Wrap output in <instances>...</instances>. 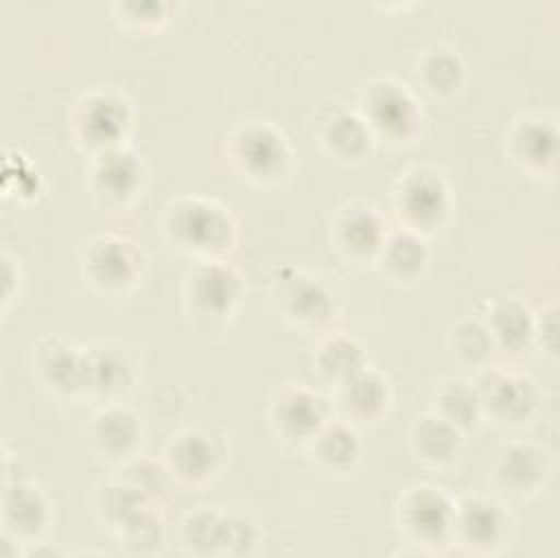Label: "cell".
Masks as SVG:
<instances>
[{
	"label": "cell",
	"mask_w": 560,
	"mask_h": 558,
	"mask_svg": "<svg viewBox=\"0 0 560 558\" xmlns=\"http://www.w3.org/2000/svg\"><path fill=\"white\" fill-rule=\"evenodd\" d=\"M164 232L184 252L219 258V254L232 247L236 223L232 212L214 199L179 197L166 208Z\"/></svg>",
	"instance_id": "obj_1"
},
{
	"label": "cell",
	"mask_w": 560,
	"mask_h": 558,
	"mask_svg": "<svg viewBox=\"0 0 560 558\" xmlns=\"http://www.w3.org/2000/svg\"><path fill=\"white\" fill-rule=\"evenodd\" d=\"M131 105L118 90L94 88L77 98L70 112V129L77 142L94 153L122 144L131 127Z\"/></svg>",
	"instance_id": "obj_2"
},
{
	"label": "cell",
	"mask_w": 560,
	"mask_h": 558,
	"mask_svg": "<svg viewBox=\"0 0 560 558\" xmlns=\"http://www.w3.org/2000/svg\"><path fill=\"white\" fill-rule=\"evenodd\" d=\"M228 155L241 175L254 182L278 179L291 160L287 138L267 120H245L228 136Z\"/></svg>",
	"instance_id": "obj_3"
},
{
	"label": "cell",
	"mask_w": 560,
	"mask_h": 558,
	"mask_svg": "<svg viewBox=\"0 0 560 558\" xmlns=\"http://www.w3.org/2000/svg\"><path fill=\"white\" fill-rule=\"evenodd\" d=\"M394 208L402 228L429 232L442 225L451 212V190L442 173L431 166L405 171L394 190Z\"/></svg>",
	"instance_id": "obj_4"
},
{
	"label": "cell",
	"mask_w": 560,
	"mask_h": 558,
	"mask_svg": "<svg viewBox=\"0 0 560 558\" xmlns=\"http://www.w3.org/2000/svg\"><path fill=\"white\" fill-rule=\"evenodd\" d=\"M361 116L372 136L405 142L418 131L422 107L407 85L394 79H376L361 94Z\"/></svg>",
	"instance_id": "obj_5"
},
{
	"label": "cell",
	"mask_w": 560,
	"mask_h": 558,
	"mask_svg": "<svg viewBox=\"0 0 560 558\" xmlns=\"http://www.w3.org/2000/svg\"><path fill=\"white\" fill-rule=\"evenodd\" d=\"M142 249L127 236L98 234L85 247L81 256V269L85 280L107 293L129 289L142 274Z\"/></svg>",
	"instance_id": "obj_6"
},
{
	"label": "cell",
	"mask_w": 560,
	"mask_h": 558,
	"mask_svg": "<svg viewBox=\"0 0 560 558\" xmlns=\"http://www.w3.org/2000/svg\"><path fill=\"white\" fill-rule=\"evenodd\" d=\"M455 503L435 486H411L400 495L398 521L411 540L422 545H438L451 538Z\"/></svg>",
	"instance_id": "obj_7"
},
{
	"label": "cell",
	"mask_w": 560,
	"mask_h": 558,
	"mask_svg": "<svg viewBox=\"0 0 560 558\" xmlns=\"http://www.w3.org/2000/svg\"><path fill=\"white\" fill-rule=\"evenodd\" d=\"M243 293L241 274L221 258H201L186 278V300L208 317L232 313Z\"/></svg>",
	"instance_id": "obj_8"
},
{
	"label": "cell",
	"mask_w": 560,
	"mask_h": 558,
	"mask_svg": "<svg viewBox=\"0 0 560 558\" xmlns=\"http://www.w3.org/2000/svg\"><path fill=\"white\" fill-rule=\"evenodd\" d=\"M477 390L481 398V411L492 416L497 422H523L536 409V385L521 372L508 368H488L477 383Z\"/></svg>",
	"instance_id": "obj_9"
},
{
	"label": "cell",
	"mask_w": 560,
	"mask_h": 558,
	"mask_svg": "<svg viewBox=\"0 0 560 558\" xmlns=\"http://www.w3.org/2000/svg\"><path fill=\"white\" fill-rule=\"evenodd\" d=\"M88 182L92 195L107 204H127L142 184V162L125 144L98 151L92 155Z\"/></svg>",
	"instance_id": "obj_10"
},
{
	"label": "cell",
	"mask_w": 560,
	"mask_h": 558,
	"mask_svg": "<svg viewBox=\"0 0 560 558\" xmlns=\"http://www.w3.org/2000/svg\"><path fill=\"white\" fill-rule=\"evenodd\" d=\"M2 534L28 545L37 543L50 523L46 495L24 477L4 479L2 488Z\"/></svg>",
	"instance_id": "obj_11"
},
{
	"label": "cell",
	"mask_w": 560,
	"mask_h": 558,
	"mask_svg": "<svg viewBox=\"0 0 560 558\" xmlns=\"http://www.w3.org/2000/svg\"><path fill=\"white\" fill-rule=\"evenodd\" d=\"M510 516L501 503L488 497H464L455 503L451 538L468 549H492L508 536Z\"/></svg>",
	"instance_id": "obj_12"
},
{
	"label": "cell",
	"mask_w": 560,
	"mask_h": 558,
	"mask_svg": "<svg viewBox=\"0 0 560 558\" xmlns=\"http://www.w3.org/2000/svg\"><path fill=\"white\" fill-rule=\"evenodd\" d=\"M33 365L39 381L57 394L88 392V357L85 350L66 344L59 337L42 339L33 350Z\"/></svg>",
	"instance_id": "obj_13"
},
{
	"label": "cell",
	"mask_w": 560,
	"mask_h": 558,
	"mask_svg": "<svg viewBox=\"0 0 560 558\" xmlns=\"http://www.w3.org/2000/svg\"><path fill=\"white\" fill-rule=\"evenodd\" d=\"M387 232V223L376 208L365 204L341 208L332 221V241L350 260H376Z\"/></svg>",
	"instance_id": "obj_14"
},
{
	"label": "cell",
	"mask_w": 560,
	"mask_h": 558,
	"mask_svg": "<svg viewBox=\"0 0 560 558\" xmlns=\"http://www.w3.org/2000/svg\"><path fill=\"white\" fill-rule=\"evenodd\" d=\"M328 420V407L319 394L302 385L284 387L271 405L276 433L291 442H308Z\"/></svg>",
	"instance_id": "obj_15"
},
{
	"label": "cell",
	"mask_w": 560,
	"mask_h": 558,
	"mask_svg": "<svg viewBox=\"0 0 560 558\" xmlns=\"http://www.w3.org/2000/svg\"><path fill=\"white\" fill-rule=\"evenodd\" d=\"M184 540L199 551H245L254 543V525L234 514L197 510L184 519Z\"/></svg>",
	"instance_id": "obj_16"
},
{
	"label": "cell",
	"mask_w": 560,
	"mask_h": 558,
	"mask_svg": "<svg viewBox=\"0 0 560 558\" xmlns=\"http://www.w3.org/2000/svg\"><path fill=\"white\" fill-rule=\"evenodd\" d=\"M221 462V446L217 440L199 429L175 433L166 444V466L173 477L188 484L206 481Z\"/></svg>",
	"instance_id": "obj_17"
},
{
	"label": "cell",
	"mask_w": 560,
	"mask_h": 558,
	"mask_svg": "<svg viewBox=\"0 0 560 558\" xmlns=\"http://www.w3.org/2000/svg\"><path fill=\"white\" fill-rule=\"evenodd\" d=\"M547 473L545 453L529 442L505 444L492 462L494 484L510 495H527L536 490Z\"/></svg>",
	"instance_id": "obj_18"
},
{
	"label": "cell",
	"mask_w": 560,
	"mask_h": 558,
	"mask_svg": "<svg viewBox=\"0 0 560 558\" xmlns=\"http://www.w3.org/2000/svg\"><path fill=\"white\" fill-rule=\"evenodd\" d=\"M278 298L282 313L304 328H317L332 315V298L326 287L300 271L278 282Z\"/></svg>",
	"instance_id": "obj_19"
},
{
	"label": "cell",
	"mask_w": 560,
	"mask_h": 558,
	"mask_svg": "<svg viewBox=\"0 0 560 558\" xmlns=\"http://www.w3.org/2000/svg\"><path fill=\"white\" fill-rule=\"evenodd\" d=\"M142 435L138 416L125 405H105L90 422V440L94 449L112 460H125L133 453Z\"/></svg>",
	"instance_id": "obj_20"
},
{
	"label": "cell",
	"mask_w": 560,
	"mask_h": 558,
	"mask_svg": "<svg viewBox=\"0 0 560 558\" xmlns=\"http://www.w3.org/2000/svg\"><path fill=\"white\" fill-rule=\"evenodd\" d=\"M389 400V385L368 365L337 383V407L348 420H374Z\"/></svg>",
	"instance_id": "obj_21"
},
{
	"label": "cell",
	"mask_w": 560,
	"mask_h": 558,
	"mask_svg": "<svg viewBox=\"0 0 560 558\" xmlns=\"http://www.w3.org/2000/svg\"><path fill=\"white\" fill-rule=\"evenodd\" d=\"M319 138L332 155L341 160H357L370 151L374 136L361 114L343 107H330L319 120Z\"/></svg>",
	"instance_id": "obj_22"
},
{
	"label": "cell",
	"mask_w": 560,
	"mask_h": 558,
	"mask_svg": "<svg viewBox=\"0 0 560 558\" xmlns=\"http://www.w3.org/2000/svg\"><path fill=\"white\" fill-rule=\"evenodd\" d=\"M376 260L392 278L413 280L424 271L429 263V245L416 230H389Z\"/></svg>",
	"instance_id": "obj_23"
},
{
	"label": "cell",
	"mask_w": 560,
	"mask_h": 558,
	"mask_svg": "<svg viewBox=\"0 0 560 558\" xmlns=\"http://www.w3.org/2000/svg\"><path fill=\"white\" fill-rule=\"evenodd\" d=\"M556 125L542 118H523L510 131V153L527 168H545L556 158Z\"/></svg>",
	"instance_id": "obj_24"
},
{
	"label": "cell",
	"mask_w": 560,
	"mask_h": 558,
	"mask_svg": "<svg viewBox=\"0 0 560 558\" xmlns=\"http://www.w3.org/2000/svg\"><path fill=\"white\" fill-rule=\"evenodd\" d=\"M462 444V431L435 411L420 416L411 427V446L429 464H448Z\"/></svg>",
	"instance_id": "obj_25"
},
{
	"label": "cell",
	"mask_w": 560,
	"mask_h": 558,
	"mask_svg": "<svg viewBox=\"0 0 560 558\" xmlns=\"http://www.w3.org/2000/svg\"><path fill=\"white\" fill-rule=\"evenodd\" d=\"M88 357V392L118 394L133 381V363L120 346L85 348Z\"/></svg>",
	"instance_id": "obj_26"
},
{
	"label": "cell",
	"mask_w": 560,
	"mask_h": 558,
	"mask_svg": "<svg viewBox=\"0 0 560 558\" xmlns=\"http://www.w3.org/2000/svg\"><path fill=\"white\" fill-rule=\"evenodd\" d=\"M308 444L313 457L330 470L350 468L361 453L359 433L346 420H326Z\"/></svg>",
	"instance_id": "obj_27"
},
{
	"label": "cell",
	"mask_w": 560,
	"mask_h": 558,
	"mask_svg": "<svg viewBox=\"0 0 560 558\" xmlns=\"http://www.w3.org/2000/svg\"><path fill=\"white\" fill-rule=\"evenodd\" d=\"M494 346L518 350L534 337V317L525 304L514 298L494 300L483 319Z\"/></svg>",
	"instance_id": "obj_28"
},
{
	"label": "cell",
	"mask_w": 560,
	"mask_h": 558,
	"mask_svg": "<svg viewBox=\"0 0 560 558\" xmlns=\"http://www.w3.org/2000/svg\"><path fill=\"white\" fill-rule=\"evenodd\" d=\"M433 411L438 416H442L444 420H448L459 431L472 427L479 420V416L483 414L477 385L470 381H462V379H448V381L440 383L435 390V409Z\"/></svg>",
	"instance_id": "obj_29"
},
{
	"label": "cell",
	"mask_w": 560,
	"mask_h": 558,
	"mask_svg": "<svg viewBox=\"0 0 560 558\" xmlns=\"http://www.w3.org/2000/svg\"><path fill=\"white\" fill-rule=\"evenodd\" d=\"M418 79L431 94H453L464 81V61L448 46H431L418 59Z\"/></svg>",
	"instance_id": "obj_30"
},
{
	"label": "cell",
	"mask_w": 560,
	"mask_h": 558,
	"mask_svg": "<svg viewBox=\"0 0 560 558\" xmlns=\"http://www.w3.org/2000/svg\"><path fill=\"white\" fill-rule=\"evenodd\" d=\"M315 365L326 379L335 381L337 385L350 374L365 368V352L357 339L348 335H330L319 344L315 352Z\"/></svg>",
	"instance_id": "obj_31"
},
{
	"label": "cell",
	"mask_w": 560,
	"mask_h": 558,
	"mask_svg": "<svg viewBox=\"0 0 560 558\" xmlns=\"http://www.w3.org/2000/svg\"><path fill=\"white\" fill-rule=\"evenodd\" d=\"M492 348L494 341L486 324L479 319H462L451 328L453 357L468 368L483 365L490 359Z\"/></svg>",
	"instance_id": "obj_32"
},
{
	"label": "cell",
	"mask_w": 560,
	"mask_h": 558,
	"mask_svg": "<svg viewBox=\"0 0 560 558\" xmlns=\"http://www.w3.org/2000/svg\"><path fill=\"white\" fill-rule=\"evenodd\" d=\"M168 473V466H160L153 460H129L125 464V475L120 477L147 492L149 497H158L166 490Z\"/></svg>",
	"instance_id": "obj_33"
},
{
	"label": "cell",
	"mask_w": 560,
	"mask_h": 558,
	"mask_svg": "<svg viewBox=\"0 0 560 558\" xmlns=\"http://www.w3.org/2000/svg\"><path fill=\"white\" fill-rule=\"evenodd\" d=\"M114 9L120 11V20L136 26H153L166 18L168 4L155 0H125L116 2Z\"/></svg>",
	"instance_id": "obj_34"
},
{
	"label": "cell",
	"mask_w": 560,
	"mask_h": 558,
	"mask_svg": "<svg viewBox=\"0 0 560 558\" xmlns=\"http://www.w3.org/2000/svg\"><path fill=\"white\" fill-rule=\"evenodd\" d=\"M15 280H20V267L7 252H2V311H7L11 298L18 295V289H13Z\"/></svg>",
	"instance_id": "obj_35"
}]
</instances>
